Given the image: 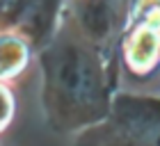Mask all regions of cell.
I'll use <instances>...</instances> for the list:
<instances>
[{
    "instance_id": "cell-8",
    "label": "cell",
    "mask_w": 160,
    "mask_h": 146,
    "mask_svg": "<svg viewBox=\"0 0 160 146\" xmlns=\"http://www.w3.org/2000/svg\"><path fill=\"white\" fill-rule=\"evenodd\" d=\"M21 0H0V27L7 23V18L14 14V9L18 7Z\"/></svg>"
},
{
    "instance_id": "cell-2",
    "label": "cell",
    "mask_w": 160,
    "mask_h": 146,
    "mask_svg": "<svg viewBox=\"0 0 160 146\" xmlns=\"http://www.w3.org/2000/svg\"><path fill=\"white\" fill-rule=\"evenodd\" d=\"M119 75L133 85L160 78V0H135L117 41Z\"/></svg>"
},
{
    "instance_id": "cell-9",
    "label": "cell",
    "mask_w": 160,
    "mask_h": 146,
    "mask_svg": "<svg viewBox=\"0 0 160 146\" xmlns=\"http://www.w3.org/2000/svg\"><path fill=\"white\" fill-rule=\"evenodd\" d=\"M123 2H126V5L130 7V5H133V2H135V0H123Z\"/></svg>"
},
{
    "instance_id": "cell-3",
    "label": "cell",
    "mask_w": 160,
    "mask_h": 146,
    "mask_svg": "<svg viewBox=\"0 0 160 146\" xmlns=\"http://www.w3.org/2000/svg\"><path fill=\"white\" fill-rule=\"evenodd\" d=\"M128 14L123 0H67L64 16L98 50L117 60V41Z\"/></svg>"
},
{
    "instance_id": "cell-5",
    "label": "cell",
    "mask_w": 160,
    "mask_h": 146,
    "mask_svg": "<svg viewBox=\"0 0 160 146\" xmlns=\"http://www.w3.org/2000/svg\"><path fill=\"white\" fill-rule=\"evenodd\" d=\"M34 60H37L34 48L21 34L0 30V82L14 87L28 75Z\"/></svg>"
},
{
    "instance_id": "cell-6",
    "label": "cell",
    "mask_w": 160,
    "mask_h": 146,
    "mask_svg": "<svg viewBox=\"0 0 160 146\" xmlns=\"http://www.w3.org/2000/svg\"><path fill=\"white\" fill-rule=\"evenodd\" d=\"M16 119V94L12 85L0 82V135L7 133Z\"/></svg>"
},
{
    "instance_id": "cell-7",
    "label": "cell",
    "mask_w": 160,
    "mask_h": 146,
    "mask_svg": "<svg viewBox=\"0 0 160 146\" xmlns=\"http://www.w3.org/2000/svg\"><path fill=\"white\" fill-rule=\"evenodd\" d=\"M73 146H117V142L110 137V133L105 130L103 121L96 123L92 128H85L82 133L73 135Z\"/></svg>"
},
{
    "instance_id": "cell-1",
    "label": "cell",
    "mask_w": 160,
    "mask_h": 146,
    "mask_svg": "<svg viewBox=\"0 0 160 146\" xmlns=\"http://www.w3.org/2000/svg\"><path fill=\"white\" fill-rule=\"evenodd\" d=\"M41 107L57 135H78L105 121L119 91L117 60L98 50L62 14L53 39L37 53Z\"/></svg>"
},
{
    "instance_id": "cell-4",
    "label": "cell",
    "mask_w": 160,
    "mask_h": 146,
    "mask_svg": "<svg viewBox=\"0 0 160 146\" xmlns=\"http://www.w3.org/2000/svg\"><path fill=\"white\" fill-rule=\"evenodd\" d=\"M64 5L67 0H21L0 30L21 34L34 48V53H39L60 27Z\"/></svg>"
}]
</instances>
